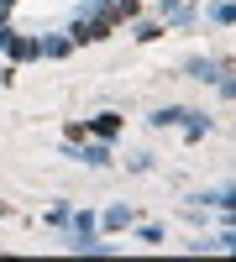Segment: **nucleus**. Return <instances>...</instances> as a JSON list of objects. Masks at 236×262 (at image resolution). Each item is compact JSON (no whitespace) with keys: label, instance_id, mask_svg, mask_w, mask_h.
Wrapping results in <instances>:
<instances>
[{"label":"nucleus","instance_id":"f257e3e1","mask_svg":"<svg viewBox=\"0 0 236 262\" xmlns=\"http://www.w3.org/2000/svg\"><path fill=\"white\" fill-rule=\"evenodd\" d=\"M95 131H100V137H116L121 121H116V116H100V121H95Z\"/></svg>","mask_w":236,"mask_h":262}]
</instances>
